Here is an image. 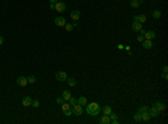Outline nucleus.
I'll return each instance as SVG.
<instances>
[{
  "label": "nucleus",
  "instance_id": "38",
  "mask_svg": "<svg viewBox=\"0 0 168 124\" xmlns=\"http://www.w3.org/2000/svg\"><path fill=\"white\" fill-rule=\"evenodd\" d=\"M139 16H134V21H138Z\"/></svg>",
  "mask_w": 168,
  "mask_h": 124
},
{
  "label": "nucleus",
  "instance_id": "34",
  "mask_svg": "<svg viewBox=\"0 0 168 124\" xmlns=\"http://www.w3.org/2000/svg\"><path fill=\"white\" fill-rule=\"evenodd\" d=\"M4 43V36H0V46L2 45V44Z\"/></svg>",
  "mask_w": 168,
  "mask_h": 124
},
{
  "label": "nucleus",
  "instance_id": "4",
  "mask_svg": "<svg viewBox=\"0 0 168 124\" xmlns=\"http://www.w3.org/2000/svg\"><path fill=\"white\" fill-rule=\"evenodd\" d=\"M55 77L57 81L63 82V81H66V79H67V74H66V72H57Z\"/></svg>",
  "mask_w": 168,
  "mask_h": 124
},
{
  "label": "nucleus",
  "instance_id": "41",
  "mask_svg": "<svg viewBox=\"0 0 168 124\" xmlns=\"http://www.w3.org/2000/svg\"><path fill=\"white\" fill-rule=\"evenodd\" d=\"M138 2H139V4H143V2H145V0H138Z\"/></svg>",
  "mask_w": 168,
  "mask_h": 124
},
{
  "label": "nucleus",
  "instance_id": "8",
  "mask_svg": "<svg viewBox=\"0 0 168 124\" xmlns=\"http://www.w3.org/2000/svg\"><path fill=\"white\" fill-rule=\"evenodd\" d=\"M71 18L75 20V21H78V19L81 18V12H80V10H73L72 12H71Z\"/></svg>",
  "mask_w": 168,
  "mask_h": 124
},
{
  "label": "nucleus",
  "instance_id": "12",
  "mask_svg": "<svg viewBox=\"0 0 168 124\" xmlns=\"http://www.w3.org/2000/svg\"><path fill=\"white\" fill-rule=\"evenodd\" d=\"M142 28V24L139 21H134L132 24V30L134 31H139V30Z\"/></svg>",
  "mask_w": 168,
  "mask_h": 124
},
{
  "label": "nucleus",
  "instance_id": "1",
  "mask_svg": "<svg viewBox=\"0 0 168 124\" xmlns=\"http://www.w3.org/2000/svg\"><path fill=\"white\" fill-rule=\"evenodd\" d=\"M85 106H86L85 107L86 113L90 114V115H92V116L99 115V113L101 112V107H100V105L95 102H92V103H90V104H86Z\"/></svg>",
  "mask_w": 168,
  "mask_h": 124
},
{
  "label": "nucleus",
  "instance_id": "20",
  "mask_svg": "<svg viewBox=\"0 0 168 124\" xmlns=\"http://www.w3.org/2000/svg\"><path fill=\"white\" fill-rule=\"evenodd\" d=\"M130 7L131 8H138L139 7V2H138V0H130Z\"/></svg>",
  "mask_w": 168,
  "mask_h": 124
},
{
  "label": "nucleus",
  "instance_id": "7",
  "mask_svg": "<svg viewBox=\"0 0 168 124\" xmlns=\"http://www.w3.org/2000/svg\"><path fill=\"white\" fill-rule=\"evenodd\" d=\"M27 78L25 76H19L17 78V84L19 86H22V87H24V86H26L27 85Z\"/></svg>",
  "mask_w": 168,
  "mask_h": 124
},
{
  "label": "nucleus",
  "instance_id": "26",
  "mask_svg": "<svg viewBox=\"0 0 168 124\" xmlns=\"http://www.w3.org/2000/svg\"><path fill=\"white\" fill-rule=\"evenodd\" d=\"M65 29L67 30V31H72V30H73V28H74V26L72 25V24H67V22H66V24H65Z\"/></svg>",
  "mask_w": 168,
  "mask_h": 124
},
{
  "label": "nucleus",
  "instance_id": "30",
  "mask_svg": "<svg viewBox=\"0 0 168 124\" xmlns=\"http://www.w3.org/2000/svg\"><path fill=\"white\" fill-rule=\"evenodd\" d=\"M56 102L58 103V104H60V105H62V104L64 103V99H63L62 96H58V97L56 99Z\"/></svg>",
  "mask_w": 168,
  "mask_h": 124
},
{
  "label": "nucleus",
  "instance_id": "15",
  "mask_svg": "<svg viewBox=\"0 0 168 124\" xmlns=\"http://www.w3.org/2000/svg\"><path fill=\"white\" fill-rule=\"evenodd\" d=\"M78 104H80L81 106H85L87 104V99L85 96H81L80 99H78Z\"/></svg>",
  "mask_w": 168,
  "mask_h": 124
},
{
  "label": "nucleus",
  "instance_id": "14",
  "mask_svg": "<svg viewBox=\"0 0 168 124\" xmlns=\"http://www.w3.org/2000/svg\"><path fill=\"white\" fill-rule=\"evenodd\" d=\"M100 123L101 124H109L111 123V120H110V117L109 115H103L101 119H100Z\"/></svg>",
  "mask_w": 168,
  "mask_h": 124
},
{
  "label": "nucleus",
  "instance_id": "35",
  "mask_svg": "<svg viewBox=\"0 0 168 124\" xmlns=\"http://www.w3.org/2000/svg\"><path fill=\"white\" fill-rule=\"evenodd\" d=\"M139 31H140V33H141V35H142V36H143V35L146 34V31H147V30H145V29H142V28H141V29L139 30Z\"/></svg>",
  "mask_w": 168,
  "mask_h": 124
},
{
  "label": "nucleus",
  "instance_id": "17",
  "mask_svg": "<svg viewBox=\"0 0 168 124\" xmlns=\"http://www.w3.org/2000/svg\"><path fill=\"white\" fill-rule=\"evenodd\" d=\"M150 119H151V115L149 114V112H145V113H142L141 114V121L147 122V121H149Z\"/></svg>",
  "mask_w": 168,
  "mask_h": 124
},
{
  "label": "nucleus",
  "instance_id": "27",
  "mask_svg": "<svg viewBox=\"0 0 168 124\" xmlns=\"http://www.w3.org/2000/svg\"><path fill=\"white\" fill-rule=\"evenodd\" d=\"M146 20H147V17L146 16H145V15H140V16H139V18H138V21L139 22H146Z\"/></svg>",
  "mask_w": 168,
  "mask_h": 124
},
{
  "label": "nucleus",
  "instance_id": "19",
  "mask_svg": "<svg viewBox=\"0 0 168 124\" xmlns=\"http://www.w3.org/2000/svg\"><path fill=\"white\" fill-rule=\"evenodd\" d=\"M66 81H67V84H69V86H75V85H76V83H78V82H76V79H75V78H72V77L67 78Z\"/></svg>",
  "mask_w": 168,
  "mask_h": 124
},
{
  "label": "nucleus",
  "instance_id": "36",
  "mask_svg": "<svg viewBox=\"0 0 168 124\" xmlns=\"http://www.w3.org/2000/svg\"><path fill=\"white\" fill-rule=\"evenodd\" d=\"M161 76H163V78H165V79H168L167 73H164V74H163V75H161Z\"/></svg>",
  "mask_w": 168,
  "mask_h": 124
},
{
  "label": "nucleus",
  "instance_id": "9",
  "mask_svg": "<svg viewBox=\"0 0 168 124\" xmlns=\"http://www.w3.org/2000/svg\"><path fill=\"white\" fill-rule=\"evenodd\" d=\"M31 102H33V99H30L29 96H25V97L22 99V105H24L25 107L30 106V105H31Z\"/></svg>",
  "mask_w": 168,
  "mask_h": 124
},
{
  "label": "nucleus",
  "instance_id": "13",
  "mask_svg": "<svg viewBox=\"0 0 168 124\" xmlns=\"http://www.w3.org/2000/svg\"><path fill=\"white\" fill-rule=\"evenodd\" d=\"M154 106H156L158 110H159L160 112L164 111V110H166V105H165L164 103H161L160 101H158V102H156L155 104H154Z\"/></svg>",
  "mask_w": 168,
  "mask_h": 124
},
{
  "label": "nucleus",
  "instance_id": "18",
  "mask_svg": "<svg viewBox=\"0 0 168 124\" xmlns=\"http://www.w3.org/2000/svg\"><path fill=\"white\" fill-rule=\"evenodd\" d=\"M102 112H103V115H109L112 112V107L109 106V105H105V106L102 108Z\"/></svg>",
  "mask_w": 168,
  "mask_h": 124
},
{
  "label": "nucleus",
  "instance_id": "6",
  "mask_svg": "<svg viewBox=\"0 0 168 124\" xmlns=\"http://www.w3.org/2000/svg\"><path fill=\"white\" fill-rule=\"evenodd\" d=\"M65 24H66V20H65L64 17H57V18H55V25L56 26L64 27Z\"/></svg>",
  "mask_w": 168,
  "mask_h": 124
},
{
  "label": "nucleus",
  "instance_id": "25",
  "mask_svg": "<svg viewBox=\"0 0 168 124\" xmlns=\"http://www.w3.org/2000/svg\"><path fill=\"white\" fill-rule=\"evenodd\" d=\"M69 104L71 105V106H73V105H75V104H78V99L72 96V97L69 99Z\"/></svg>",
  "mask_w": 168,
  "mask_h": 124
},
{
  "label": "nucleus",
  "instance_id": "37",
  "mask_svg": "<svg viewBox=\"0 0 168 124\" xmlns=\"http://www.w3.org/2000/svg\"><path fill=\"white\" fill-rule=\"evenodd\" d=\"M111 123H113V124H118V123H119V122H118V119H116V120H112V121H111Z\"/></svg>",
  "mask_w": 168,
  "mask_h": 124
},
{
  "label": "nucleus",
  "instance_id": "31",
  "mask_svg": "<svg viewBox=\"0 0 168 124\" xmlns=\"http://www.w3.org/2000/svg\"><path fill=\"white\" fill-rule=\"evenodd\" d=\"M63 113H64L65 116H71L72 114H73V113H72V110H69V111H64Z\"/></svg>",
  "mask_w": 168,
  "mask_h": 124
},
{
  "label": "nucleus",
  "instance_id": "33",
  "mask_svg": "<svg viewBox=\"0 0 168 124\" xmlns=\"http://www.w3.org/2000/svg\"><path fill=\"white\" fill-rule=\"evenodd\" d=\"M163 72H164V73H167L168 72V66L167 65H165L164 67H163Z\"/></svg>",
  "mask_w": 168,
  "mask_h": 124
},
{
  "label": "nucleus",
  "instance_id": "29",
  "mask_svg": "<svg viewBox=\"0 0 168 124\" xmlns=\"http://www.w3.org/2000/svg\"><path fill=\"white\" fill-rule=\"evenodd\" d=\"M31 106L35 107V108H37V107H39V101H37V99H35V101H33L31 102Z\"/></svg>",
  "mask_w": 168,
  "mask_h": 124
},
{
  "label": "nucleus",
  "instance_id": "23",
  "mask_svg": "<svg viewBox=\"0 0 168 124\" xmlns=\"http://www.w3.org/2000/svg\"><path fill=\"white\" fill-rule=\"evenodd\" d=\"M27 82L29 83V84H34L35 82H36V77L34 75H30V76L27 77Z\"/></svg>",
  "mask_w": 168,
  "mask_h": 124
},
{
  "label": "nucleus",
  "instance_id": "11",
  "mask_svg": "<svg viewBox=\"0 0 168 124\" xmlns=\"http://www.w3.org/2000/svg\"><path fill=\"white\" fill-rule=\"evenodd\" d=\"M152 41H151L150 39H146V40H143L142 41V46H143V48H146V49H150L151 47H152Z\"/></svg>",
  "mask_w": 168,
  "mask_h": 124
},
{
  "label": "nucleus",
  "instance_id": "21",
  "mask_svg": "<svg viewBox=\"0 0 168 124\" xmlns=\"http://www.w3.org/2000/svg\"><path fill=\"white\" fill-rule=\"evenodd\" d=\"M62 110H63V112L69 111V110H72V106L69 105V103H63V104H62Z\"/></svg>",
  "mask_w": 168,
  "mask_h": 124
},
{
  "label": "nucleus",
  "instance_id": "22",
  "mask_svg": "<svg viewBox=\"0 0 168 124\" xmlns=\"http://www.w3.org/2000/svg\"><path fill=\"white\" fill-rule=\"evenodd\" d=\"M152 17L155 18V19H159L161 17V12H160L159 10H154L152 11Z\"/></svg>",
  "mask_w": 168,
  "mask_h": 124
},
{
  "label": "nucleus",
  "instance_id": "10",
  "mask_svg": "<svg viewBox=\"0 0 168 124\" xmlns=\"http://www.w3.org/2000/svg\"><path fill=\"white\" fill-rule=\"evenodd\" d=\"M143 37L146 39H155L156 38V34H155V31H152V30H147L146 31V34L143 35Z\"/></svg>",
  "mask_w": 168,
  "mask_h": 124
},
{
  "label": "nucleus",
  "instance_id": "3",
  "mask_svg": "<svg viewBox=\"0 0 168 124\" xmlns=\"http://www.w3.org/2000/svg\"><path fill=\"white\" fill-rule=\"evenodd\" d=\"M55 10L57 12H64L66 10V4L64 2H62V1H57L55 4Z\"/></svg>",
  "mask_w": 168,
  "mask_h": 124
},
{
  "label": "nucleus",
  "instance_id": "24",
  "mask_svg": "<svg viewBox=\"0 0 168 124\" xmlns=\"http://www.w3.org/2000/svg\"><path fill=\"white\" fill-rule=\"evenodd\" d=\"M149 111V108H148V106H146V105H143V106H141L140 108L138 110V113H140V114H142V113H145V112H148Z\"/></svg>",
  "mask_w": 168,
  "mask_h": 124
},
{
  "label": "nucleus",
  "instance_id": "2",
  "mask_svg": "<svg viewBox=\"0 0 168 124\" xmlns=\"http://www.w3.org/2000/svg\"><path fill=\"white\" fill-rule=\"evenodd\" d=\"M72 113H73L74 115H81L83 113V106H81L80 104H75L72 106Z\"/></svg>",
  "mask_w": 168,
  "mask_h": 124
},
{
  "label": "nucleus",
  "instance_id": "39",
  "mask_svg": "<svg viewBox=\"0 0 168 124\" xmlns=\"http://www.w3.org/2000/svg\"><path fill=\"white\" fill-rule=\"evenodd\" d=\"M49 2H51V4H56L57 0H49Z\"/></svg>",
  "mask_w": 168,
  "mask_h": 124
},
{
  "label": "nucleus",
  "instance_id": "28",
  "mask_svg": "<svg viewBox=\"0 0 168 124\" xmlns=\"http://www.w3.org/2000/svg\"><path fill=\"white\" fill-rule=\"evenodd\" d=\"M134 119L136 122H140V121H141V114H140V113H137V114L134 116Z\"/></svg>",
  "mask_w": 168,
  "mask_h": 124
},
{
  "label": "nucleus",
  "instance_id": "40",
  "mask_svg": "<svg viewBox=\"0 0 168 124\" xmlns=\"http://www.w3.org/2000/svg\"><path fill=\"white\" fill-rule=\"evenodd\" d=\"M51 9H55V4H51Z\"/></svg>",
  "mask_w": 168,
  "mask_h": 124
},
{
  "label": "nucleus",
  "instance_id": "32",
  "mask_svg": "<svg viewBox=\"0 0 168 124\" xmlns=\"http://www.w3.org/2000/svg\"><path fill=\"white\" fill-rule=\"evenodd\" d=\"M137 40H138V41H140V43H142V41L145 40V37H143L142 35H140V36H138V37H137Z\"/></svg>",
  "mask_w": 168,
  "mask_h": 124
},
{
  "label": "nucleus",
  "instance_id": "5",
  "mask_svg": "<svg viewBox=\"0 0 168 124\" xmlns=\"http://www.w3.org/2000/svg\"><path fill=\"white\" fill-rule=\"evenodd\" d=\"M148 112H149V114L151 115V117H157V116H159V114H160V111L156 106H152Z\"/></svg>",
  "mask_w": 168,
  "mask_h": 124
},
{
  "label": "nucleus",
  "instance_id": "16",
  "mask_svg": "<svg viewBox=\"0 0 168 124\" xmlns=\"http://www.w3.org/2000/svg\"><path fill=\"white\" fill-rule=\"evenodd\" d=\"M62 97L64 99V101H69V99L72 97V94H71V92H69V91L66 90V91H64V92H63V95H62Z\"/></svg>",
  "mask_w": 168,
  "mask_h": 124
}]
</instances>
